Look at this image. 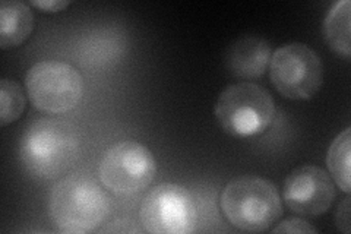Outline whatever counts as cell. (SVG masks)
<instances>
[{"instance_id":"52a82bcc","label":"cell","mask_w":351,"mask_h":234,"mask_svg":"<svg viewBox=\"0 0 351 234\" xmlns=\"http://www.w3.org/2000/svg\"><path fill=\"white\" fill-rule=\"evenodd\" d=\"M269 76L276 90L290 100H309L322 85L324 66L309 46L290 43L278 47L269 60Z\"/></svg>"},{"instance_id":"30bf717a","label":"cell","mask_w":351,"mask_h":234,"mask_svg":"<svg viewBox=\"0 0 351 234\" xmlns=\"http://www.w3.org/2000/svg\"><path fill=\"white\" fill-rule=\"evenodd\" d=\"M271 60V46L256 36H245L230 46L226 62L233 75L245 80H255L265 73Z\"/></svg>"},{"instance_id":"9a60e30c","label":"cell","mask_w":351,"mask_h":234,"mask_svg":"<svg viewBox=\"0 0 351 234\" xmlns=\"http://www.w3.org/2000/svg\"><path fill=\"white\" fill-rule=\"evenodd\" d=\"M272 233H316V229L300 218H290L282 221Z\"/></svg>"},{"instance_id":"5b68a950","label":"cell","mask_w":351,"mask_h":234,"mask_svg":"<svg viewBox=\"0 0 351 234\" xmlns=\"http://www.w3.org/2000/svg\"><path fill=\"white\" fill-rule=\"evenodd\" d=\"M25 85L32 106L49 115L73 110L84 93L81 73L72 65L59 60H44L31 66Z\"/></svg>"},{"instance_id":"ba28073f","label":"cell","mask_w":351,"mask_h":234,"mask_svg":"<svg viewBox=\"0 0 351 234\" xmlns=\"http://www.w3.org/2000/svg\"><path fill=\"white\" fill-rule=\"evenodd\" d=\"M141 221L152 234H189L197 224V209L191 192L173 183L154 187L141 207Z\"/></svg>"},{"instance_id":"6da1fadb","label":"cell","mask_w":351,"mask_h":234,"mask_svg":"<svg viewBox=\"0 0 351 234\" xmlns=\"http://www.w3.org/2000/svg\"><path fill=\"white\" fill-rule=\"evenodd\" d=\"M78 155V132L60 119L47 117L32 121L19 143L22 164L40 179H54L66 173Z\"/></svg>"},{"instance_id":"277c9868","label":"cell","mask_w":351,"mask_h":234,"mask_svg":"<svg viewBox=\"0 0 351 234\" xmlns=\"http://www.w3.org/2000/svg\"><path fill=\"white\" fill-rule=\"evenodd\" d=\"M276 104L271 94L258 84L230 85L219 94L215 119L226 133L237 138L256 137L274 120Z\"/></svg>"},{"instance_id":"7c38bea8","label":"cell","mask_w":351,"mask_h":234,"mask_svg":"<svg viewBox=\"0 0 351 234\" xmlns=\"http://www.w3.org/2000/svg\"><path fill=\"white\" fill-rule=\"evenodd\" d=\"M324 37L338 54L350 58V2L341 0L329 10L324 22Z\"/></svg>"},{"instance_id":"4fadbf2b","label":"cell","mask_w":351,"mask_h":234,"mask_svg":"<svg viewBox=\"0 0 351 234\" xmlns=\"http://www.w3.org/2000/svg\"><path fill=\"white\" fill-rule=\"evenodd\" d=\"M350 142L351 129L347 128L332 141L326 157L331 176L346 194H350Z\"/></svg>"},{"instance_id":"8fae6325","label":"cell","mask_w":351,"mask_h":234,"mask_svg":"<svg viewBox=\"0 0 351 234\" xmlns=\"http://www.w3.org/2000/svg\"><path fill=\"white\" fill-rule=\"evenodd\" d=\"M34 30V16L28 5L16 0L0 3V47L3 50L21 46Z\"/></svg>"},{"instance_id":"2e32d148","label":"cell","mask_w":351,"mask_h":234,"mask_svg":"<svg viewBox=\"0 0 351 234\" xmlns=\"http://www.w3.org/2000/svg\"><path fill=\"white\" fill-rule=\"evenodd\" d=\"M337 226H338L339 230L344 231V233L350 231V204H348V199H346L343 205H339V208H338Z\"/></svg>"},{"instance_id":"e0dca14e","label":"cell","mask_w":351,"mask_h":234,"mask_svg":"<svg viewBox=\"0 0 351 234\" xmlns=\"http://www.w3.org/2000/svg\"><path fill=\"white\" fill-rule=\"evenodd\" d=\"M32 5L46 10V12L54 14V12H60L62 9L69 5V2H63V0H47V2H32Z\"/></svg>"},{"instance_id":"7a4b0ae2","label":"cell","mask_w":351,"mask_h":234,"mask_svg":"<svg viewBox=\"0 0 351 234\" xmlns=\"http://www.w3.org/2000/svg\"><path fill=\"white\" fill-rule=\"evenodd\" d=\"M110 214V198L93 179L75 174L54 186L50 196L53 224L62 233L95 231Z\"/></svg>"},{"instance_id":"8992f818","label":"cell","mask_w":351,"mask_h":234,"mask_svg":"<svg viewBox=\"0 0 351 234\" xmlns=\"http://www.w3.org/2000/svg\"><path fill=\"white\" fill-rule=\"evenodd\" d=\"M98 173L110 192L130 196L145 191L152 183L157 173V161L145 145L123 141L106 151Z\"/></svg>"},{"instance_id":"3957f363","label":"cell","mask_w":351,"mask_h":234,"mask_svg":"<svg viewBox=\"0 0 351 234\" xmlns=\"http://www.w3.org/2000/svg\"><path fill=\"white\" fill-rule=\"evenodd\" d=\"M221 209L234 227L249 233L271 229L282 215L277 187L258 176L230 180L221 194Z\"/></svg>"},{"instance_id":"9c48e42d","label":"cell","mask_w":351,"mask_h":234,"mask_svg":"<svg viewBox=\"0 0 351 234\" xmlns=\"http://www.w3.org/2000/svg\"><path fill=\"white\" fill-rule=\"evenodd\" d=\"M335 187L325 170L316 165L294 169L284 183V200L295 214L317 217L331 208Z\"/></svg>"},{"instance_id":"5bb4252c","label":"cell","mask_w":351,"mask_h":234,"mask_svg":"<svg viewBox=\"0 0 351 234\" xmlns=\"http://www.w3.org/2000/svg\"><path fill=\"white\" fill-rule=\"evenodd\" d=\"M25 95L18 82L2 80L0 82V125L6 126L18 120L25 110Z\"/></svg>"}]
</instances>
